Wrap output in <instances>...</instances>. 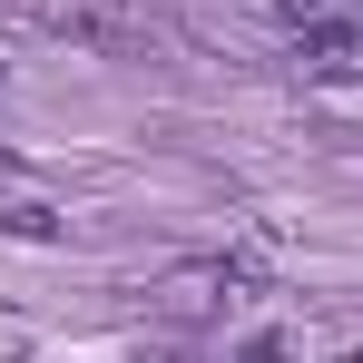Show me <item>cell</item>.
Listing matches in <instances>:
<instances>
[{
	"label": "cell",
	"instance_id": "cell-1",
	"mask_svg": "<svg viewBox=\"0 0 363 363\" xmlns=\"http://www.w3.org/2000/svg\"><path fill=\"white\" fill-rule=\"evenodd\" d=\"M40 30H50V40H79V50H99V60H138V50H157V20L108 10V0H40Z\"/></svg>",
	"mask_w": 363,
	"mask_h": 363
},
{
	"label": "cell",
	"instance_id": "cell-2",
	"mask_svg": "<svg viewBox=\"0 0 363 363\" xmlns=\"http://www.w3.org/2000/svg\"><path fill=\"white\" fill-rule=\"evenodd\" d=\"M255 285H265V245H236V255L167 275V314H236V304H255Z\"/></svg>",
	"mask_w": 363,
	"mask_h": 363
},
{
	"label": "cell",
	"instance_id": "cell-3",
	"mask_svg": "<svg viewBox=\"0 0 363 363\" xmlns=\"http://www.w3.org/2000/svg\"><path fill=\"white\" fill-rule=\"evenodd\" d=\"M295 79H304V89L363 79V30H304V40H295Z\"/></svg>",
	"mask_w": 363,
	"mask_h": 363
},
{
	"label": "cell",
	"instance_id": "cell-4",
	"mask_svg": "<svg viewBox=\"0 0 363 363\" xmlns=\"http://www.w3.org/2000/svg\"><path fill=\"white\" fill-rule=\"evenodd\" d=\"M275 20H285V40H304V30H363V0H265Z\"/></svg>",
	"mask_w": 363,
	"mask_h": 363
},
{
	"label": "cell",
	"instance_id": "cell-5",
	"mask_svg": "<svg viewBox=\"0 0 363 363\" xmlns=\"http://www.w3.org/2000/svg\"><path fill=\"white\" fill-rule=\"evenodd\" d=\"M245 363H285V354H275V344H245Z\"/></svg>",
	"mask_w": 363,
	"mask_h": 363
},
{
	"label": "cell",
	"instance_id": "cell-6",
	"mask_svg": "<svg viewBox=\"0 0 363 363\" xmlns=\"http://www.w3.org/2000/svg\"><path fill=\"white\" fill-rule=\"evenodd\" d=\"M344 363H363V354H344Z\"/></svg>",
	"mask_w": 363,
	"mask_h": 363
},
{
	"label": "cell",
	"instance_id": "cell-7",
	"mask_svg": "<svg viewBox=\"0 0 363 363\" xmlns=\"http://www.w3.org/2000/svg\"><path fill=\"white\" fill-rule=\"evenodd\" d=\"M0 89H10V79H0Z\"/></svg>",
	"mask_w": 363,
	"mask_h": 363
}]
</instances>
